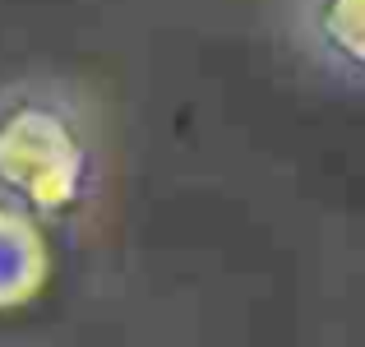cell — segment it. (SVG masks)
Instances as JSON below:
<instances>
[{"instance_id": "cell-1", "label": "cell", "mask_w": 365, "mask_h": 347, "mask_svg": "<svg viewBox=\"0 0 365 347\" xmlns=\"http://www.w3.org/2000/svg\"><path fill=\"white\" fill-rule=\"evenodd\" d=\"M102 153L79 93L56 79H14L0 89V204L70 227L93 208Z\"/></svg>"}, {"instance_id": "cell-2", "label": "cell", "mask_w": 365, "mask_h": 347, "mask_svg": "<svg viewBox=\"0 0 365 347\" xmlns=\"http://www.w3.org/2000/svg\"><path fill=\"white\" fill-rule=\"evenodd\" d=\"M292 42L342 89H365V0H292Z\"/></svg>"}, {"instance_id": "cell-3", "label": "cell", "mask_w": 365, "mask_h": 347, "mask_svg": "<svg viewBox=\"0 0 365 347\" xmlns=\"http://www.w3.org/2000/svg\"><path fill=\"white\" fill-rule=\"evenodd\" d=\"M46 241L37 218L0 204V306H24L46 283Z\"/></svg>"}]
</instances>
